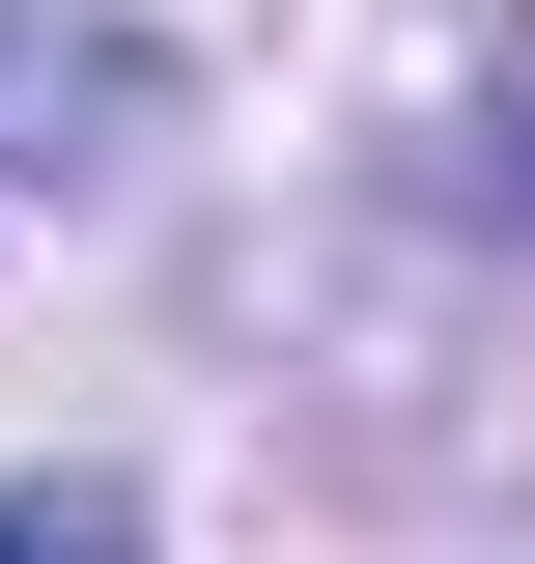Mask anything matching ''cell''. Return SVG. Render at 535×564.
Here are the masks:
<instances>
[{
	"label": "cell",
	"mask_w": 535,
	"mask_h": 564,
	"mask_svg": "<svg viewBox=\"0 0 535 564\" xmlns=\"http://www.w3.org/2000/svg\"><path fill=\"white\" fill-rule=\"evenodd\" d=\"M170 141V57L113 0H0V170H141Z\"/></svg>",
	"instance_id": "obj_1"
},
{
	"label": "cell",
	"mask_w": 535,
	"mask_h": 564,
	"mask_svg": "<svg viewBox=\"0 0 535 564\" xmlns=\"http://www.w3.org/2000/svg\"><path fill=\"white\" fill-rule=\"evenodd\" d=\"M0 564H141V508L113 480H0Z\"/></svg>",
	"instance_id": "obj_2"
}]
</instances>
